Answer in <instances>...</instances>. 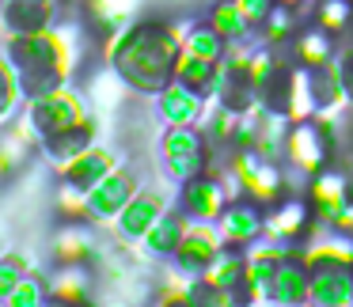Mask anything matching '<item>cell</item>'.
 <instances>
[{
	"label": "cell",
	"mask_w": 353,
	"mask_h": 307,
	"mask_svg": "<svg viewBox=\"0 0 353 307\" xmlns=\"http://www.w3.org/2000/svg\"><path fill=\"white\" fill-rule=\"evenodd\" d=\"M277 4H292V8H300V4H304V0H277Z\"/></svg>",
	"instance_id": "41"
},
{
	"label": "cell",
	"mask_w": 353,
	"mask_h": 307,
	"mask_svg": "<svg viewBox=\"0 0 353 307\" xmlns=\"http://www.w3.org/2000/svg\"><path fill=\"white\" fill-rule=\"evenodd\" d=\"M160 160L175 182H186L194 175H205L213 160V140L201 125H168L160 137Z\"/></svg>",
	"instance_id": "6"
},
{
	"label": "cell",
	"mask_w": 353,
	"mask_h": 307,
	"mask_svg": "<svg viewBox=\"0 0 353 307\" xmlns=\"http://www.w3.org/2000/svg\"><path fill=\"white\" fill-rule=\"evenodd\" d=\"M285 243H274V239H259L243 251L247 269H243V299L254 307H274V277L277 266L285 258Z\"/></svg>",
	"instance_id": "7"
},
{
	"label": "cell",
	"mask_w": 353,
	"mask_h": 307,
	"mask_svg": "<svg viewBox=\"0 0 353 307\" xmlns=\"http://www.w3.org/2000/svg\"><path fill=\"white\" fill-rule=\"evenodd\" d=\"M114 167H118L114 152H110V148L92 145V148H84L80 156H72L65 167H57V178H69V182H77V186H84V190H92V186L103 182V178H107Z\"/></svg>",
	"instance_id": "21"
},
{
	"label": "cell",
	"mask_w": 353,
	"mask_h": 307,
	"mask_svg": "<svg viewBox=\"0 0 353 307\" xmlns=\"http://www.w3.org/2000/svg\"><path fill=\"white\" fill-rule=\"evenodd\" d=\"M315 27L338 34L353 31V0H315Z\"/></svg>",
	"instance_id": "33"
},
{
	"label": "cell",
	"mask_w": 353,
	"mask_h": 307,
	"mask_svg": "<svg viewBox=\"0 0 353 307\" xmlns=\"http://www.w3.org/2000/svg\"><path fill=\"white\" fill-rule=\"evenodd\" d=\"M0 254H4V243H0Z\"/></svg>",
	"instance_id": "43"
},
{
	"label": "cell",
	"mask_w": 353,
	"mask_h": 307,
	"mask_svg": "<svg viewBox=\"0 0 353 307\" xmlns=\"http://www.w3.org/2000/svg\"><path fill=\"white\" fill-rule=\"evenodd\" d=\"M307 266H353V235L338 231L330 239H319L304 251Z\"/></svg>",
	"instance_id": "31"
},
{
	"label": "cell",
	"mask_w": 353,
	"mask_h": 307,
	"mask_svg": "<svg viewBox=\"0 0 353 307\" xmlns=\"http://www.w3.org/2000/svg\"><path fill=\"white\" fill-rule=\"evenodd\" d=\"M209 23L224 34L228 46H239V42H247L251 34H259V27H254L251 19H247V12L239 8V0H216L213 8H209Z\"/></svg>",
	"instance_id": "25"
},
{
	"label": "cell",
	"mask_w": 353,
	"mask_h": 307,
	"mask_svg": "<svg viewBox=\"0 0 353 307\" xmlns=\"http://www.w3.org/2000/svg\"><path fill=\"white\" fill-rule=\"evenodd\" d=\"M239 122H243V114L232 107H221L216 103V110H209L205 114V133L213 145H236V133H239Z\"/></svg>",
	"instance_id": "36"
},
{
	"label": "cell",
	"mask_w": 353,
	"mask_h": 307,
	"mask_svg": "<svg viewBox=\"0 0 353 307\" xmlns=\"http://www.w3.org/2000/svg\"><path fill=\"white\" fill-rule=\"evenodd\" d=\"M95 145V122L84 125V129H72V133H61V137L54 140H42V156H46L50 167H65V163L72 160V156H80L84 148Z\"/></svg>",
	"instance_id": "27"
},
{
	"label": "cell",
	"mask_w": 353,
	"mask_h": 307,
	"mask_svg": "<svg viewBox=\"0 0 353 307\" xmlns=\"http://www.w3.org/2000/svg\"><path fill=\"white\" fill-rule=\"evenodd\" d=\"M312 304V266L304 254H285L274 277V307H307Z\"/></svg>",
	"instance_id": "16"
},
{
	"label": "cell",
	"mask_w": 353,
	"mask_h": 307,
	"mask_svg": "<svg viewBox=\"0 0 353 307\" xmlns=\"http://www.w3.org/2000/svg\"><path fill=\"white\" fill-rule=\"evenodd\" d=\"M338 72H342V87H345V99L353 103V46L338 54Z\"/></svg>",
	"instance_id": "40"
},
{
	"label": "cell",
	"mask_w": 353,
	"mask_h": 307,
	"mask_svg": "<svg viewBox=\"0 0 353 307\" xmlns=\"http://www.w3.org/2000/svg\"><path fill=\"white\" fill-rule=\"evenodd\" d=\"M99 254V239L84 228V220H65V228L54 235V262H92Z\"/></svg>",
	"instance_id": "24"
},
{
	"label": "cell",
	"mask_w": 353,
	"mask_h": 307,
	"mask_svg": "<svg viewBox=\"0 0 353 307\" xmlns=\"http://www.w3.org/2000/svg\"><path fill=\"white\" fill-rule=\"evenodd\" d=\"M183 54L205 57V61H221V57L228 54V42H224V34L205 19V23H194L183 31Z\"/></svg>",
	"instance_id": "28"
},
{
	"label": "cell",
	"mask_w": 353,
	"mask_h": 307,
	"mask_svg": "<svg viewBox=\"0 0 353 307\" xmlns=\"http://www.w3.org/2000/svg\"><path fill=\"white\" fill-rule=\"evenodd\" d=\"M300 31H304V27H300L296 8H292V4H277V8L266 16V23L259 27V42L281 50V46H292V39H296Z\"/></svg>",
	"instance_id": "26"
},
{
	"label": "cell",
	"mask_w": 353,
	"mask_h": 307,
	"mask_svg": "<svg viewBox=\"0 0 353 307\" xmlns=\"http://www.w3.org/2000/svg\"><path fill=\"white\" fill-rule=\"evenodd\" d=\"M46 284H50V299L54 304H88L95 292L92 269L84 262H57L54 273L46 277Z\"/></svg>",
	"instance_id": "20"
},
{
	"label": "cell",
	"mask_w": 353,
	"mask_h": 307,
	"mask_svg": "<svg viewBox=\"0 0 353 307\" xmlns=\"http://www.w3.org/2000/svg\"><path fill=\"white\" fill-rule=\"evenodd\" d=\"M42 304H50V284L46 277H34V273H27L8 296V307H42Z\"/></svg>",
	"instance_id": "37"
},
{
	"label": "cell",
	"mask_w": 353,
	"mask_h": 307,
	"mask_svg": "<svg viewBox=\"0 0 353 307\" xmlns=\"http://www.w3.org/2000/svg\"><path fill=\"white\" fill-rule=\"evenodd\" d=\"M175 80L213 99V87H216V61H205V57L183 54V57H179V65H175Z\"/></svg>",
	"instance_id": "30"
},
{
	"label": "cell",
	"mask_w": 353,
	"mask_h": 307,
	"mask_svg": "<svg viewBox=\"0 0 353 307\" xmlns=\"http://www.w3.org/2000/svg\"><path fill=\"white\" fill-rule=\"evenodd\" d=\"M312 87H315V103H319V114L323 110H338L345 107V87H342V72L334 65H323V69H312Z\"/></svg>",
	"instance_id": "32"
},
{
	"label": "cell",
	"mask_w": 353,
	"mask_h": 307,
	"mask_svg": "<svg viewBox=\"0 0 353 307\" xmlns=\"http://www.w3.org/2000/svg\"><path fill=\"white\" fill-rule=\"evenodd\" d=\"M232 193L224 186V178L216 175H194L186 182H179V209H183L190 220H201V224H216L221 213L228 209Z\"/></svg>",
	"instance_id": "8"
},
{
	"label": "cell",
	"mask_w": 353,
	"mask_h": 307,
	"mask_svg": "<svg viewBox=\"0 0 353 307\" xmlns=\"http://www.w3.org/2000/svg\"><path fill=\"white\" fill-rule=\"evenodd\" d=\"M350 178H353V160H350Z\"/></svg>",
	"instance_id": "42"
},
{
	"label": "cell",
	"mask_w": 353,
	"mask_h": 307,
	"mask_svg": "<svg viewBox=\"0 0 353 307\" xmlns=\"http://www.w3.org/2000/svg\"><path fill=\"white\" fill-rule=\"evenodd\" d=\"M312 4H315V0H312Z\"/></svg>",
	"instance_id": "44"
},
{
	"label": "cell",
	"mask_w": 353,
	"mask_h": 307,
	"mask_svg": "<svg viewBox=\"0 0 353 307\" xmlns=\"http://www.w3.org/2000/svg\"><path fill=\"white\" fill-rule=\"evenodd\" d=\"M27 273H31V262L23 254H0V304H8V296Z\"/></svg>",
	"instance_id": "38"
},
{
	"label": "cell",
	"mask_w": 353,
	"mask_h": 307,
	"mask_svg": "<svg viewBox=\"0 0 353 307\" xmlns=\"http://www.w3.org/2000/svg\"><path fill=\"white\" fill-rule=\"evenodd\" d=\"M334 118H338V110H323L315 118H300V122L289 125V137H285V163H289V171L312 178L327 167L330 156H334V140H338Z\"/></svg>",
	"instance_id": "3"
},
{
	"label": "cell",
	"mask_w": 353,
	"mask_h": 307,
	"mask_svg": "<svg viewBox=\"0 0 353 307\" xmlns=\"http://www.w3.org/2000/svg\"><path fill=\"white\" fill-rule=\"evenodd\" d=\"M57 213L65 216V220H92V201H88V190L77 182H69V178H61L57 182Z\"/></svg>",
	"instance_id": "34"
},
{
	"label": "cell",
	"mask_w": 353,
	"mask_h": 307,
	"mask_svg": "<svg viewBox=\"0 0 353 307\" xmlns=\"http://www.w3.org/2000/svg\"><path fill=\"white\" fill-rule=\"evenodd\" d=\"M239 8L247 12V19H251L254 27H262V23H266V16L277 8V0H239Z\"/></svg>",
	"instance_id": "39"
},
{
	"label": "cell",
	"mask_w": 353,
	"mask_h": 307,
	"mask_svg": "<svg viewBox=\"0 0 353 307\" xmlns=\"http://www.w3.org/2000/svg\"><path fill=\"white\" fill-rule=\"evenodd\" d=\"M224 251V239L221 231H216V224H201V220H190V228H186L183 243H179L175 251V266L186 269V273H205V266L216 258V254Z\"/></svg>",
	"instance_id": "14"
},
{
	"label": "cell",
	"mask_w": 353,
	"mask_h": 307,
	"mask_svg": "<svg viewBox=\"0 0 353 307\" xmlns=\"http://www.w3.org/2000/svg\"><path fill=\"white\" fill-rule=\"evenodd\" d=\"M228 171H232V182H236V193L254 198L266 209L277 205L281 198H289V175L281 171V163L262 160L251 148H232Z\"/></svg>",
	"instance_id": "5"
},
{
	"label": "cell",
	"mask_w": 353,
	"mask_h": 307,
	"mask_svg": "<svg viewBox=\"0 0 353 307\" xmlns=\"http://www.w3.org/2000/svg\"><path fill=\"white\" fill-rule=\"evenodd\" d=\"M103 57L125 87L141 95H160L175 80V65L183 57V31L168 19H133L114 39H107Z\"/></svg>",
	"instance_id": "1"
},
{
	"label": "cell",
	"mask_w": 353,
	"mask_h": 307,
	"mask_svg": "<svg viewBox=\"0 0 353 307\" xmlns=\"http://www.w3.org/2000/svg\"><path fill=\"white\" fill-rule=\"evenodd\" d=\"M315 114H319V103H315V87H312V69L292 65V87H289V110H285V118L300 122V118H315Z\"/></svg>",
	"instance_id": "29"
},
{
	"label": "cell",
	"mask_w": 353,
	"mask_h": 307,
	"mask_svg": "<svg viewBox=\"0 0 353 307\" xmlns=\"http://www.w3.org/2000/svg\"><path fill=\"white\" fill-rule=\"evenodd\" d=\"M243 269H247L243 251H236V246H224V251L205 266L201 284H205L209 292H243Z\"/></svg>",
	"instance_id": "23"
},
{
	"label": "cell",
	"mask_w": 353,
	"mask_h": 307,
	"mask_svg": "<svg viewBox=\"0 0 353 307\" xmlns=\"http://www.w3.org/2000/svg\"><path fill=\"white\" fill-rule=\"evenodd\" d=\"M23 118L34 125L39 140H54V137H61V133L84 129V125L95 122L88 103H84V95L72 92L69 84L57 87V92L34 95V99H23Z\"/></svg>",
	"instance_id": "4"
},
{
	"label": "cell",
	"mask_w": 353,
	"mask_h": 307,
	"mask_svg": "<svg viewBox=\"0 0 353 307\" xmlns=\"http://www.w3.org/2000/svg\"><path fill=\"white\" fill-rule=\"evenodd\" d=\"M315 307H353V266H312Z\"/></svg>",
	"instance_id": "18"
},
{
	"label": "cell",
	"mask_w": 353,
	"mask_h": 307,
	"mask_svg": "<svg viewBox=\"0 0 353 307\" xmlns=\"http://www.w3.org/2000/svg\"><path fill=\"white\" fill-rule=\"evenodd\" d=\"M292 61L304 65V69H323V65H334L342 50L334 46V34L323 31V27H304V31L292 39Z\"/></svg>",
	"instance_id": "22"
},
{
	"label": "cell",
	"mask_w": 353,
	"mask_h": 307,
	"mask_svg": "<svg viewBox=\"0 0 353 307\" xmlns=\"http://www.w3.org/2000/svg\"><path fill=\"white\" fill-rule=\"evenodd\" d=\"M163 213H168V201H163L160 193H156V190H137L130 205L118 213L114 235L122 239V243H141V239H145V231L152 228Z\"/></svg>",
	"instance_id": "15"
},
{
	"label": "cell",
	"mask_w": 353,
	"mask_h": 307,
	"mask_svg": "<svg viewBox=\"0 0 353 307\" xmlns=\"http://www.w3.org/2000/svg\"><path fill=\"white\" fill-rule=\"evenodd\" d=\"M304 198L312 201V213L319 224H334L338 213L353 201V178L350 171H330L323 167L319 175H312L304 182Z\"/></svg>",
	"instance_id": "10"
},
{
	"label": "cell",
	"mask_w": 353,
	"mask_h": 307,
	"mask_svg": "<svg viewBox=\"0 0 353 307\" xmlns=\"http://www.w3.org/2000/svg\"><path fill=\"white\" fill-rule=\"evenodd\" d=\"M50 19H54V4H46V0H0V27H4V39L46 31Z\"/></svg>",
	"instance_id": "19"
},
{
	"label": "cell",
	"mask_w": 353,
	"mask_h": 307,
	"mask_svg": "<svg viewBox=\"0 0 353 307\" xmlns=\"http://www.w3.org/2000/svg\"><path fill=\"white\" fill-rule=\"evenodd\" d=\"M19 103H23V84H19V72L12 69L8 54H0V125L16 114Z\"/></svg>",
	"instance_id": "35"
},
{
	"label": "cell",
	"mask_w": 353,
	"mask_h": 307,
	"mask_svg": "<svg viewBox=\"0 0 353 307\" xmlns=\"http://www.w3.org/2000/svg\"><path fill=\"white\" fill-rule=\"evenodd\" d=\"M186 228H190V216H186L183 209H168V213L145 231L141 251H145L148 258H156V262H171L175 251H179V243H183V235H186Z\"/></svg>",
	"instance_id": "17"
},
{
	"label": "cell",
	"mask_w": 353,
	"mask_h": 307,
	"mask_svg": "<svg viewBox=\"0 0 353 307\" xmlns=\"http://www.w3.org/2000/svg\"><path fill=\"white\" fill-rule=\"evenodd\" d=\"M216 231H221L224 246L247 251L251 243H259V239L266 235V205H259L254 198H243V193H239V198L228 201V209L221 213Z\"/></svg>",
	"instance_id": "9"
},
{
	"label": "cell",
	"mask_w": 353,
	"mask_h": 307,
	"mask_svg": "<svg viewBox=\"0 0 353 307\" xmlns=\"http://www.w3.org/2000/svg\"><path fill=\"white\" fill-rule=\"evenodd\" d=\"M4 54H8L12 69L19 72L23 99H34V95L57 92V87L69 84L72 50L54 27L34 31V34H12V39L4 42Z\"/></svg>",
	"instance_id": "2"
},
{
	"label": "cell",
	"mask_w": 353,
	"mask_h": 307,
	"mask_svg": "<svg viewBox=\"0 0 353 307\" xmlns=\"http://www.w3.org/2000/svg\"><path fill=\"white\" fill-rule=\"evenodd\" d=\"M156 99V118H160L163 125H201L205 122V103L209 95L194 92V87L179 84V80H171L168 87H163L160 95H152Z\"/></svg>",
	"instance_id": "13"
},
{
	"label": "cell",
	"mask_w": 353,
	"mask_h": 307,
	"mask_svg": "<svg viewBox=\"0 0 353 307\" xmlns=\"http://www.w3.org/2000/svg\"><path fill=\"white\" fill-rule=\"evenodd\" d=\"M133 193H137V175L125 171V167H114L103 182H95L92 190H88V201H92V220L95 224H114L118 213L133 201Z\"/></svg>",
	"instance_id": "12"
},
{
	"label": "cell",
	"mask_w": 353,
	"mask_h": 307,
	"mask_svg": "<svg viewBox=\"0 0 353 307\" xmlns=\"http://www.w3.org/2000/svg\"><path fill=\"white\" fill-rule=\"evenodd\" d=\"M312 201L304 198V193H289V198H281L277 205L266 209V235L262 239H274V243H296V239H304L307 231H312Z\"/></svg>",
	"instance_id": "11"
}]
</instances>
